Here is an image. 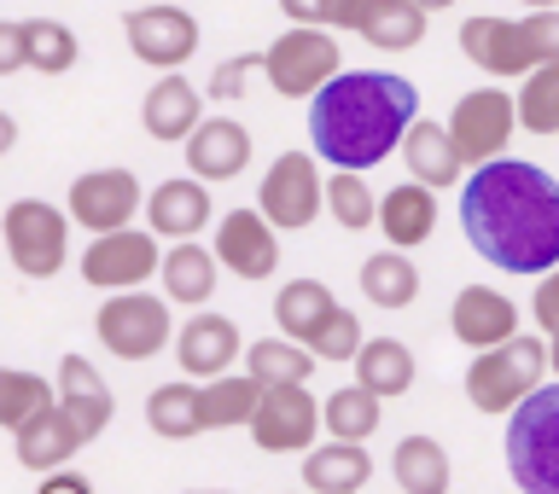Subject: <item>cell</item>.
I'll return each instance as SVG.
<instances>
[{
	"instance_id": "obj_1",
	"label": "cell",
	"mask_w": 559,
	"mask_h": 494,
	"mask_svg": "<svg viewBox=\"0 0 559 494\" xmlns=\"http://www.w3.org/2000/svg\"><path fill=\"white\" fill-rule=\"evenodd\" d=\"M461 227L489 268L554 274L559 268V181L542 164L496 157V164L466 174Z\"/></svg>"
},
{
	"instance_id": "obj_2",
	"label": "cell",
	"mask_w": 559,
	"mask_h": 494,
	"mask_svg": "<svg viewBox=\"0 0 559 494\" xmlns=\"http://www.w3.org/2000/svg\"><path fill=\"white\" fill-rule=\"evenodd\" d=\"M419 94L396 70H338L309 99V140L338 174H361L384 164L402 134L414 129Z\"/></svg>"
},
{
	"instance_id": "obj_3",
	"label": "cell",
	"mask_w": 559,
	"mask_h": 494,
	"mask_svg": "<svg viewBox=\"0 0 559 494\" xmlns=\"http://www.w3.org/2000/svg\"><path fill=\"white\" fill-rule=\"evenodd\" d=\"M461 52L484 76H536L542 64H559V12H531V17L478 12L461 24Z\"/></svg>"
},
{
	"instance_id": "obj_4",
	"label": "cell",
	"mask_w": 559,
	"mask_h": 494,
	"mask_svg": "<svg viewBox=\"0 0 559 494\" xmlns=\"http://www.w3.org/2000/svg\"><path fill=\"white\" fill-rule=\"evenodd\" d=\"M507 471L524 494H559V384L507 413Z\"/></svg>"
},
{
	"instance_id": "obj_5",
	"label": "cell",
	"mask_w": 559,
	"mask_h": 494,
	"mask_svg": "<svg viewBox=\"0 0 559 494\" xmlns=\"http://www.w3.org/2000/svg\"><path fill=\"white\" fill-rule=\"evenodd\" d=\"M542 378H548V344L531 338V332H519L513 344L484 349V356L466 366V396L478 413H513L542 390Z\"/></svg>"
},
{
	"instance_id": "obj_6",
	"label": "cell",
	"mask_w": 559,
	"mask_h": 494,
	"mask_svg": "<svg viewBox=\"0 0 559 494\" xmlns=\"http://www.w3.org/2000/svg\"><path fill=\"white\" fill-rule=\"evenodd\" d=\"M0 244L24 279H52L70 256V221L47 198H17L0 209Z\"/></svg>"
},
{
	"instance_id": "obj_7",
	"label": "cell",
	"mask_w": 559,
	"mask_h": 494,
	"mask_svg": "<svg viewBox=\"0 0 559 494\" xmlns=\"http://www.w3.org/2000/svg\"><path fill=\"white\" fill-rule=\"evenodd\" d=\"M262 76L280 99H314L338 76V41L326 29H286L262 47Z\"/></svg>"
},
{
	"instance_id": "obj_8",
	"label": "cell",
	"mask_w": 559,
	"mask_h": 494,
	"mask_svg": "<svg viewBox=\"0 0 559 494\" xmlns=\"http://www.w3.org/2000/svg\"><path fill=\"white\" fill-rule=\"evenodd\" d=\"M94 332L117 361H152L157 349L175 338V321H169L164 297L122 291V297H105V309L94 314Z\"/></svg>"
},
{
	"instance_id": "obj_9",
	"label": "cell",
	"mask_w": 559,
	"mask_h": 494,
	"mask_svg": "<svg viewBox=\"0 0 559 494\" xmlns=\"http://www.w3.org/2000/svg\"><path fill=\"white\" fill-rule=\"evenodd\" d=\"M513 94L507 87H478V94L454 99L449 111V140H454V157H461V169H484L496 164V157H507V140H513Z\"/></svg>"
},
{
	"instance_id": "obj_10",
	"label": "cell",
	"mask_w": 559,
	"mask_h": 494,
	"mask_svg": "<svg viewBox=\"0 0 559 494\" xmlns=\"http://www.w3.org/2000/svg\"><path fill=\"white\" fill-rule=\"evenodd\" d=\"M257 216L292 233V227H309L321 216V169H314V152H280L269 174L257 186Z\"/></svg>"
},
{
	"instance_id": "obj_11",
	"label": "cell",
	"mask_w": 559,
	"mask_h": 494,
	"mask_svg": "<svg viewBox=\"0 0 559 494\" xmlns=\"http://www.w3.org/2000/svg\"><path fill=\"white\" fill-rule=\"evenodd\" d=\"M122 35H129L134 59L164 70V76H175L199 52V17L187 7H134V12H122Z\"/></svg>"
},
{
	"instance_id": "obj_12",
	"label": "cell",
	"mask_w": 559,
	"mask_h": 494,
	"mask_svg": "<svg viewBox=\"0 0 559 494\" xmlns=\"http://www.w3.org/2000/svg\"><path fill=\"white\" fill-rule=\"evenodd\" d=\"M157 262H164V251H157L152 233H140V227H122V233H105V239H87L82 251V279L99 291H140L146 279L157 274Z\"/></svg>"
},
{
	"instance_id": "obj_13",
	"label": "cell",
	"mask_w": 559,
	"mask_h": 494,
	"mask_svg": "<svg viewBox=\"0 0 559 494\" xmlns=\"http://www.w3.org/2000/svg\"><path fill=\"white\" fill-rule=\"evenodd\" d=\"M140 209V181L129 169H94L82 181H70V204H64V221L87 227L94 239L105 233H122Z\"/></svg>"
},
{
	"instance_id": "obj_14",
	"label": "cell",
	"mask_w": 559,
	"mask_h": 494,
	"mask_svg": "<svg viewBox=\"0 0 559 494\" xmlns=\"http://www.w3.org/2000/svg\"><path fill=\"white\" fill-rule=\"evenodd\" d=\"M245 431L262 454H309L314 431H321V401L309 390H262Z\"/></svg>"
},
{
	"instance_id": "obj_15",
	"label": "cell",
	"mask_w": 559,
	"mask_h": 494,
	"mask_svg": "<svg viewBox=\"0 0 559 494\" xmlns=\"http://www.w3.org/2000/svg\"><path fill=\"white\" fill-rule=\"evenodd\" d=\"M210 256H216V268H227L234 279H269L280 268V233L257 216V209H234V216H222L216 251Z\"/></svg>"
},
{
	"instance_id": "obj_16",
	"label": "cell",
	"mask_w": 559,
	"mask_h": 494,
	"mask_svg": "<svg viewBox=\"0 0 559 494\" xmlns=\"http://www.w3.org/2000/svg\"><path fill=\"white\" fill-rule=\"evenodd\" d=\"M52 401H59V413L76 425L82 443H94V436L111 431L117 396H111V384L94 373V361H87V356H64L59 361V390H52Z\"/></svg>"
},
{
	"instance_id": "obj_17",
	"label": "cell",
	"mask_w": 559,
	"mask_h": 494,
	"mask_svg": "<svg viewBox=\"0 0 559 494\" xmlns=\"http://www.w3.org/2000/svg\"><path fill=\"white\" fill-rule=\"evenodd\" d=\"M449 326H454V338H461L466 349H501V344H513L519 338V303L507 291L496 286H466L461 297H454V309H449Z\"/></svg>"
},
{
	"instance_id": "obj_18",
	"label": "cell",
	"mask_w": 559,
	"mask_h": 494,
	"mask_svg": "<svg viewBox=\"0 0 559 494\" xmlns=\"http://www.w3.org/2000/svg\"><path fill=\"white\" fill-rule=\"evenodd\" d=\"M239 326L227 314H199V321L181 326L175 338V361L187 366V384H216L234 373V356H239Z\"/></svg>"
},
{
	"instance_id": "obj_19",
	"label": "cell",
	"mask_w": 559,
	"mask_h": 494,
	"mask_svg": "<svg viewBox=\"0 0 559 494\" xmlns=\"http://www.w3.org/2000/svg\"><path fill=\"white\" fill-rule=\"evenodd\" d=\"M251 164V129L234 117H204L187 140V169L192 181L210 186V181H234V174Z\"/></svg>"
},
{
	"instance_id": "obj_20",
	"label": "cell",
	"mask_w": 559,
	"mask_h": 494,
	"mask_svg": "<svg viewBox=\"0 0 559 494\" xmlns=\"http://www.w3.org/2000/svg\"><path fill=\"white\" fill-rule=\"evenodd\" d=\"M210 186L187 181V174H175V181H157V192L146 198V227L152 239H169V244H192L199 239V227H210Z\"/></svg>"
},
{
	"instance_id": "obj_21",
	"label": "cell",
	"mask_w": 559,
	"mask_h": 494,
	"mask_svg": "<svg viewBox=\"0 0 559 494\" xmlns=\"http://www.w3.org/2000/svg\"><path fill=\"white\" fill-rule=\"evenodd\" d=\"M426 24H431V12L414 7V0H356V17H349V29L367 47H384V52L419 47L426 41Z\"/></svg>"
},
{
	"instance_id": "obj_22",
	"label": "cell",
	"mask_w": 559,
	"mask_h": 494,
	"mask_svg": "<svg viewBox=\"0 0 559 494\" xmlns=\"http://www.w3.org/2000/svg\"><path fill=\"white\" fill-rule=\"evenodd\" d=\"M140 122L152 140H192V129L204 122V99L187 76H157L140 99Z\"/></svg>"
},
{
	"instance_id": "obj_23",
	"label": "cell",
	"mask_w": 559,
	"mask_h": 494,
	"mask_svg": "<svg viewBox=\"0 0 559 494\" xmlns=\"http://www.w3.org/2000/svg\"><path fill=\"white\" fill-rule=\"evenodd\" d=\"M12 443H17V466H29V471H41V478H52V471H64V460H76L82 436H76V425L59 413V401H52V408H41V413L29 419V425L12 431Z\"/></svg>"
},
{
	"instance_id": "obj_24",
	"label": "cell",
	"mask_w": 559,
	"mask_h": 494,
	"mask_svg": "<svg viewBox=\"0 0 559 494\" xmlns=\"http://www.w3.org/2000/svg\"><path fill=\"white\" fill-rule=\"evenodd\" d=\"M431 227H437V192L426 186H391L379 198V233L391 239V251H414V244H426L431 239Z\"/></svg>"
},
{
	"instance_id": "obj_25",
	"label": "cell",
	"mask_w": 559,
	"mask_h": 494,
	"mask_svg": "<svg viewBox=\"0 0 559 494\" xmlns=\"http://www.w3.org/2000/svg\"><path fill=\"white\" fill-rule=\"evenodd\" d=\"M402 164H408L414 186H426V192L461 181V157H454L449 129H443V122H426V117H419L414 129L402 134Z\"/></svg>"
},
{
	"instance_id": "obj_26",
	"label": "cell",
	"mask_w": 559,
	"mask_h": 494,
	"mask_svg": "<svg viewBox=\"0 0 559 494\" xmlns=\"http://www.w3.org/2000/svg\"><path fill=\"white\" fill-rule=\"evenodd\" d=\"M414 384V349L396 338H361L356 349V390H367L373 401L408 396Z\"/></svg>"
},
{
	"instance_id": "obj_27",
	"label": "cell",
	"mask_w": 559,
	"mask_h": 494,
	"mask_svg": "<svg viewBox=\"0 0 559 494\" xmlns=\"http://www.w3.org/2000/svg\"><path fill=\"white\" fill-rule=\"evenodd\" d=\"M157 279H164L169 303L204 309L210 297H216V256H210L204 244H169L164 262H157Z\"/></svg>"
},
{
	"instance_id": "obj_28",
	"label": "cell",
	"mask_w": 559,
	"mask_h": 494,
	"mask_svg": "<svg viewBox=\"0 0 559 494\" xmlns=\"http://www.w3.org/2000/svg\"><path fill=\"white\" fill-rule=\"evenodd\" d=\"M367 478H373V460H367V448L314 443V448L304 454V489H309V494H356Z\"/></svg>"
},
{
	"instance_id": "obj_29",
	"label": "cell",
	"mask_w": 559,
	"mask_h": 494,
	"mask_svg": "<svg viewBox=\"0 0 559 494\" xmlns=\"http://www.w3.org/2000/svg\"><path fill=\"white\" fill-rule=\"evenodd\" d=\"M309 373H314V361L286 338H257L245 349V378L257 390H309Z\"/></svg>"
},
{
	"instance_id": "obj_30",
	"label": "cell",
	"mask_w": 559,
	"mask_h": 494,
	"mask_svg": "<svg viewBox=\"0 0 559 494\" xmlns=\"http://www.w3.org/2000/svg\"><path fill=\"white\" fill-rule=\"evenodd\" d=\"M391 471L402 494H449V454L437 436H402L391 454Z\"/></svg>"
},
{
	"instance_id": "obj_31",
	"label": "cell",
	"mask_w": 559,
	"mask_h": 494,
	"mask_svg": "<svg viewBox=\"0 0 559 494\" xmlns=\"http://www.w3.org/2000/svg\"><path fill=\"white\" fill-rule=\"evenodd\" d=\"M262 390L245 373H227L216 384H199V431H234V425H251Z\"/></svg>"
},
{
	"instance_id": "obj_32",
	"label": "cell",
	"mask_w": 559,
	"mask_h": 494,
	"mask_svg": "<svg viewBox=\"0 0 559 494\" xmlns=\"http://www.w3.org/2000/svg\"><path fill=\"white\" fill-rule=\"evenodd\" d=\"M332 309H338V303H332V291L321 286V279H292V286H280V297H274V321H280V338L304 349V338H309V332L326 321Z\"/></svg>"
},
{
	"instance_id": "obj_33",
	"label": "cell",
	"mask_w": 559,
	"mask_h": 494,
	"mask_svg": "<svg viewBox=\"0 0 559 494\" xmlns=\"http://www.w3.org/2000/svg\"><path fill=\"white\" fill-rule=\"evenodd\" d=\"M146 425L152 436H164V443H192L199 431V384L175 378V384H157L146 396Z\"/></svg>"
},
{
	"instance_id": "obj_34",
	"label": "cell",
	"mask_w": 559,
	"mask_h": 494,
	"mask_svg": "<svg viewBox=\"0 0 559 494\" xmlns=\"http://www.w3.org/2000/svg\"><path fill=\"white\" fill-rule=\"evenodd\" d=\"M379 401L367 396V390H356V384H344V390H332L326 401H321V425H326V443H349V448H361L367 436L379 431Z\"/></svg>"
},
{
	"instance_id": "obj_35",
	"label": "cell",
	"mask_w": 559,
	"mask_h": 494,
	"mask_svg": "<svg viewBox=\"0 0 559 494\" xmlns=\"http://www.w3.org/2000/svg\"><path fill=\"white\" fill-rule=\"evenodd\" d=\"M361 297L373 309H408L419 297V268L396 251H379L361 262Z\"/></svg>"
},
{
	"instance_id": "obj_36",
	"label": "cell",
	"mask_w": 559,
	"mask_h": 494,
	"mask_svg": "<svg viewBox=\"0 0 559 494\" xmlns=\"http://www.w3.org/2000/svg\"><path fill=\"white\" fill-rule=\"evenodd\" d=\"M76 35L52 17H24V70H41V76H64L76 70Z\"/></svg>"
},
{
	"instance_id": "obj_37",
	"label": "cell",
	"mask_w": 559,
	"mask_h": 494,
	"mask_svg": "<svg viewBox=\"0 0 559 494\" xmlns=\"http://www.w3.org/2000/svg\"><path fill=\"white\" fill-rule=\"evenodd\" d=\"M519 129L531 134H559V64H542L536 76H524L519 99H513Z\"/></svg>"
},
{
	"instance_id": "obj_38",
	"label": "cell",
	"mask_w": 559,
	"mask_h": 494,
	"mask_svg": "<svg viewBox=\"0 0 559 494\" xmlns=\"http://www.w3.org/2000/svg\"><path fill=\"white\" fill-rule=\"evenodd\" d=\"M41 408H52V390L47 378L35 373H17V366H0V431H17L29 425Z\"/></svg>"
},
{
	"instance_id": "obj_39",
	"label": "cell",
	"mask_w": 559,
	"mask_h": 494,
	"mask_svg": "<svg viewBox=\"0 0 559 494\" xmlns=\"http://www.w3.org/2000/svg\"><path fill=\"white\" fill-rule=\"evenodd\" d=\"M321 204L332 209V221L344 227V233H361V227L379 221V204H373V186L361 181V174H332L321 186Z\"/></svg>"
},
{
	"instance_id": "obj_40",
	"label": "cell",
	"mask_w": 559,
	"mask_h": 494,
	"mask_svg": "<svg viewBox=\"0 0 559 494\" xmlns=\"http://www.w3.org/2000/svg\"><path fill=\"white\" fill-rule=\"evenodd\" d=\"M356 349H361V321L349 309H332L321 326L304 338V356L321 366V361H356Z\"/></svg>"
},
{
	"instance_id": "obj_41",
	"label": "cell",
	"mask_w": 559,
	"mask_h": 494,
	"mask_svg": "<svg viewBox=\"0 0 559 494\" xmlns=\"http://www.w3.org/2000/svg\"><path fill=\"white\" fill-rule=\"evenodd\" d=\"M257 70H262V52H234V59H222L216 70H210V87H204V94H210V99H239L245 82H251Z\"/></svg>"
},
{
	"instance_id": "obj_42",
	"label": "cell",
	"mask_w": 559,
	"mask_h": 494,
	"mask_svg": "<svg viewBox=\"0 0 559 494\" xmlns=\"http://www.w3.org/2000/svg\"><path fill=\"white\" fill-rule=\"evenodd\" d=\"M531 314H536V326L548 332H559V268L554 274H542V286H536V297H531Z\"/></svg>"
},
{
	"instance_id": "obj_43",
	"label": "cell",
	"mask_w": 559,
	"mask_h": 494,
	"mask_svg": "<svg viewBox=\"0 0 559 494\" xmlns=\"http://www.w3.org/2000/svg\"><path fill=\"white\" fill-rule=\"evenodd\" d=\"M24 70V24H0V76Z\"/></svg>"
},
{
	"instance_id": "obj_44",
	"label": "cell",
	"mask_w": 559,
	"mask_h": 494,
	"mask_svg": "<svg viewBox=\"0 0 559 494\" xmlns=\"http://www.w3.org/2000/svg\"><path fill=\"white\" fill-rule=\"evenodd\" d=\"M35 494H94V483H87L82 471H52V478H41Z\"/></svg>"
},
{
	"instance_id": "obj_45",
	"label": "cell",
	"mask_w": 559,
	"mask_h": 494,
	"mask_svg": "<svg viewBox=\"0 0 559 494\" xmlns=\"http://www.w3.org/2000/svg\"><path fill=\"white\" fill-rule=\"evenodd\" d=\"M12 146H17V122H12L7 111H0V157H7Z\"/></svg>"
},
{
	"instance_id": "obj_46",
	"label": "cell",
	"mask_w": 559,
	"mask_h": 494,
	"mask_svg": "<svg viewBox=\"0 0 559 494\" xmlns=\"http://www.w3.org/2000/svg\"><path fill=\"white\" fill-rule=\"evenodd\" d=\"M548 366H559V332H554V338H548Z\"/></svg>"
},
{
	"instance_id": "obj_47",
	"label": "cell",
	"mask_w": 559,
	"mask_h": 494,
	"mask_svg": "<svg viewBox=\"0 0 559 494\" xmlns=\"http://www.w3.org/2000/svg\"><path fill=\"white\" fill-rule=\"evenodd\" d=\"M187 494H227V489H187Z\"/></svg>"
}]
</instances>
